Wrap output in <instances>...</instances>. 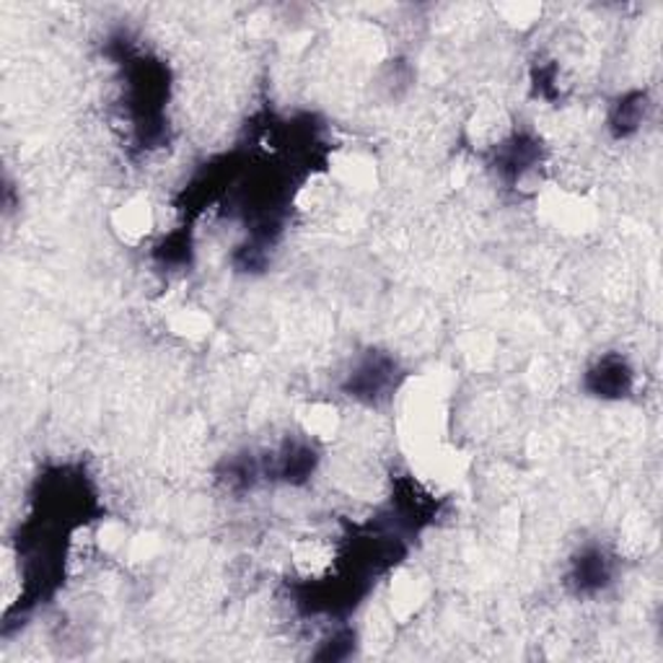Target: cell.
<instances>
[{"mask_svg":"<svg viewBox=\"0 0 663 663\" xmlns=\"http://www.w3.org/2000/svg\"><path fill=\"white\" fill-rule=\"evenodd\" d=\"M394 377H397V364L386 355H366L347 377L345 392L355 399L379 401L386 397V392L394 390Z\"/></svg>","mask_w":663,"mask_h":663,"instance_id":"1","label":"cell"},{"mask_svg":"<svg viewBox=\"0 0 663 663\" xmlns=\"http://www.w3.org/2000/svg\"><path fill=\"white\" fill-rule=\"evenodd\" d=\"M612 578H614V568L612 560L607 558L604 549L588 547L573 560L571 586L575 588V594L591 596L604 591V588L612 584Z\"/></svg>","mask_w":663,"mask_h":663,"instance_id":"2","label":"cell"},{"mask_svg":"<svg viewBox=\"0 0 663 663\" xmlns=\"http://www.w3.org/2000/svg\"><path fill=\"white\" fill-rule=\"evenodd\" d=\"M586 386L596 397H625L633 386V371L625 364V358H604L599 360L586 377Z\"/></svg>","mask_w":663,"mask_h":663,"instance_id":"3","label":"cell"},{"mask_svg":"<svg viewBox=\"0 0 663 663\" xmlns=\"http://www.w3.org/2000/svg\"><path fill=\"white\" fill-rule=\"evenodd\" d=\"M539 161V143L534 138L513 136L498 151V171L508 182H519L526 171L534 169Z\"/></svg>","mask_w":663,"mask_h":663,"instance_id":"4","label":"cell"},{"mask_svg":"<svg viewBox=\"0 0 663 663\" xmlns=\"http://www.w3.org/2000/svg\"><path fill=\"white\" fill-rule=\"evenodd\" d=\"M314 467H317V451L309 444H288L283 451L275 457L272 474L285 482H304L311 477Z\"/></svg>","mask_w":663,"mask_h":663,"instance_id":"5","label":"cell"},{"mask_svg":"<svg viewBox=\"0 0 663 663\" xmlns=\"http://www.w3.org/2000/svg\"><path fill=\"white\" fill-rule=\"evenodd\" d=\"M646 93L635 91L627 93V97H622L617 104H614L612 110V119H609V125H612L614 136L617 138H627L633 136L635 130L642 125V119H646Z\"/></svg>","mask_w":663,"mask_h":663,"instance_id":"6","label":"cell"}]
</instances>
